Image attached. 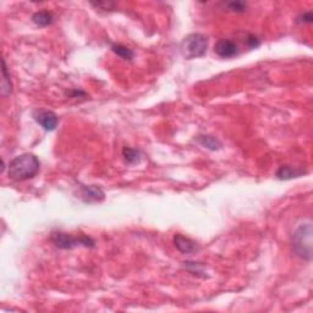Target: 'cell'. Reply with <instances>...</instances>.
<instances>
[{
	"label": "cell",
	"mask_w": 313,
	"mask_h": 313,
	"mask_svg": "<svg viewBox=\"0 0 313 313\" xmlns=\"http://www.w3.org/2000/svg\"><path fill=\"white\" fill-rule=\"evenodd\" d=\"M312 20H313V16L311 11L304 12V14H301L299 17H297V21L301 22V24H311Z\"/></svg>",
	"instance_id": "obj_17"
},
{
	"label": "cell",
	"mask_w": 313,
	"mask_h": 313,
	"mask_svg": "<svg viewBox=\"0 0 313 313\" xmlns=\"http://www.w3.org/2000/svg\"><path fill=\"white\" fill-rule=\"evenodd\" d=\"M34 119L45 131H54L57 128L58 124H59L58 115L54 112H50V110L37 112V114L34 115Z\"/></svg>",
	"instance_id": "obj_6"
},
{
	"label": "cell",
	"mask_w": 313,
	"mask_h": 313,
	"mask_svg": "<svg viewBox=\"0 0 313 313\" xmlns=\"http://www.w3.org/2000/svg\"><path fill=\"white\" fill-rule=\"evenodd\" d=\"M40 163L37 156L32 153H24L15 156L7 166V174L11 180L21 183V181L33 179L39 173Z\"/></svg>",
	"instance_id": "obj_1"
},
{
	"label": "cell",
	"mask_w": 313,
	"mask_h": 313,
	"mask_svg": "<svg viewBox=\"0 0 313 313\" xmlns=\"http://www.w3.org/2000/svg\"><path fill=\"white\" fill-rule=\"evenodd\" d=\"M292 242L295 251L301 258L307 261L312 258V221L310 219L295 230Z\"/></svg>",
	"instance_id": "obj_2"
},
{
	"label": "cell",
	"mask_w": 313,
	"mask_h": 313,
	"mask_svg": "<svg viewBox=\"0 0 313 313\" xmlns=\"http://www.w3.org/2000/svg\"><path fill=\"white\" fill-rule=\"evenodd\" d=\"M174 245L181 253H196L199 251L198 244L183 234H176L174 236Z\"/></svg>",
	"instance_id": "obj_8"
},
{
	"label": "cell",
	"mask_w": 313,
	"mask_h": 313,
	"mask_svg": "<svg viewBox=\"0 0 313 313\" xmlns=\"http://www.w3.org/2000/svg\"><path fill=\"white\" fill-rule=\"evenodd\" d=\"M208 48V39L202 33H191L183 39L180 44L181 53L186 59H196L203 57Z\"/></svg>",
	"instance_id": "obj_3"
},
{
	"label": "cell",
	"mask_w": 313,
	"mask_h": 313,
	"mask_svg": "<svg viewBox=\"0 0 313 313\" xmlns=\"http://www.w3.org/2000/svg\"><path fill=\"white\" fill-rule=\"evenodd\" d=\"M91 5L94 7H97V9H100V10H109V11H112V10H114L115 7H117V4L115 2H108V1H98V2H91Z\"/></svg>",
	"instance_id": "obj_16"
},
{
	"label": "cell",
	"mask_w": 313,
	"mask_h": 313,
	"mask_svg": "<svg viewBox=\"0 0 313 313\" xmlns=\"http://www.w3.org/2000/svg\"><path fill=\"white\" fill-rule=\"evenodd\" d=\"M225 6L228 7L230 11H235V12H244V11H246V9H247L246 2H244V1L226 2Z\"/></svg>",
	"instance_id": "obj_15"
},
{
	"label": "cell",
	"mask_w": 313,
	"mask_h": 313,
	"mask_svg": "<svg viewBox=\"0 0 313 313\" xmlns=\"http://www.w3.org/2000/svg\"><path fill=\"white\" fill-rule=\"evenodd\" d=\"M53 244L62 250H71L77 246L83 247H94V241L91 237L86 236V235H80V236H72L70 234L60 233H53L50 236Z\"/></svg>",
	"instance_id": "obj_4"
},
{
	"label": "cell",
	"mask_w": 313,
	"mask_h": 313,
	"mask_svg": "<svg viewBox=\"0 0 313 313\" xmlns=\"http://www.w3.org/2000/svg\"><path fill=\"white\" fill-rule=\"evenodd\" d=\"M112 50L118 57L123 58L125 60H132L133 57H135V53L130 48L125 47L123 44H112Z\"/></svg>",
	"instance_id": "obj_13"
},
{
	"label": "cell",
	"mask_w": 313,
	"mask_h": 313,
	"mask_svg": "<svg viewBox=\"0 0 313 313\" xmlns=\"http://www.w3.org/2000/svg\"><path fill=\"white\" fill-rule=\"evenodd\" d=\"M197 141L201 146H203L204 148H208L211 151H218L223 147V143L218 140L217 137L211 135H199L197 137Z\"/></svg>",
	"instance_id": "obj_10"
},
{
	"label": "cell",
	"mask_w": 313,
	"mask_h": 313,
	"mask_svg": "<svg viewBox=\"0 0 313 313\" xmlns=\"http://www.w3.org/2000/svg\"><path fill=\"white\" fill-rule=\"evenodd\" d=\"M247 44H249L250 48H257L261 44V42H259V39L254 34H249V37H247Z\"/></svg>",
	"instance_id": "obj_18"
},
{
	"label": "cell",
	"mask_w": 313,
	"mask_h": 313,
	"mask_svg": "<svg viewBox=\"0 0 313 313\" xmlns=\"http://www.w3.org/2000/svg\"><path fill=\"white\" fill-rule=\"evenodd\" d=\"M307 171L304 170V169H296L290 165H282L278 169L275 176L279 180H291V179L300 178V176L305 175Z\"/></svg>",
	"instance_id": "obj_9"
},
{
	"label": "cell",
	"mask_w": 313,
	"mask_h": 313,
	"mask_svg": "<svg viewBox=\"0 0 313 313\" xmlns=\"http://www.w3.org/2000/svg\"><path fill=\"white\" fill-rule=\"evenodd\" d=\"M214 52L218 57L223 59H230V58L237 57L240 53L239 45L235 40L231 39H220L214 45Z\"/></svg>",
	"instance_id": "obj_5"
},
{
	"label": "cell",
	"mask_w": 313,
	"mask_h": 313,
	"mask_svg": "<svg viewBox=\"0 0 313 313\" xmlns=\"http://www.w3.org/2000/svg\"><path fill=\"white\" fill-rule=\"evenodd\" d=\"M32 21L39 27H47L49 25L53 24L54 21V16H53L52 12L49 11H38L36 14H33L32 16Z\"/></svg>",
	"instance_id": "obj_11"
},
{
	"label": "cell",
	"mask_w": 313,
	"mask_h": 313,
	"mask_svg": "<svg viewBox=\"0 0 313 313\" xmlns=\"http://www.w3.org/2000/svg\"><path fill=\"white\" fill-rule=\"evenodd\" d=\"M123 156H124V159H125L126 163H128V164L140 163V160H141L140 151L133 150V148H128V147L124 148Z\"/></svg>",
	"instance_id": "obj_14"
},
{
	"label": "cell",
	"mask_w": 313,
	"mask_h": 313,
	"mask_svg": "<svg viewBox=\"0 0 313 313\" xmlns=\"http://www.w3.org/2000/svg\"><path fill=\"white\" fill-rule=\"evenodd\" d=\"M81 195L86 203H99L104 199V192L95 185H81Z\"/></svg>",
	"instance_id": "obj_7"
},
{
	"label": "cell",
	"mask_w": 313,
	"mask_h": 313,
	"mask_svg": "<svg viewBox=\"0 0 313 313\" xmlns=\"http://www.w3.org/2000/svg\"><path fill=\"white\" fill-rule=\"evenodd\" d=\"M12 92V83L10 80L9 71H7L6 63L2 59V82H1V95L2 97H7L11 94Z\"/></svg>",
	"instance_id": "obj_12"
}]
</instances>
